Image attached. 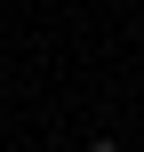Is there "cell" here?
<instances>
[{"mask_svg": "<svg viewBox=\"0 0 144 152\" xmlns=\"http://www.w3.org/2000/svg\"><path fill=\"white\" fill-rule=\"evenodd\" d=\"M88 152H120V144H112V136H96V144H88Z\"/></svg>", "mask_w": 144, "mask_h": 152, "instance_id": "6da1fadb", "label": "cell"}]
</instances>
